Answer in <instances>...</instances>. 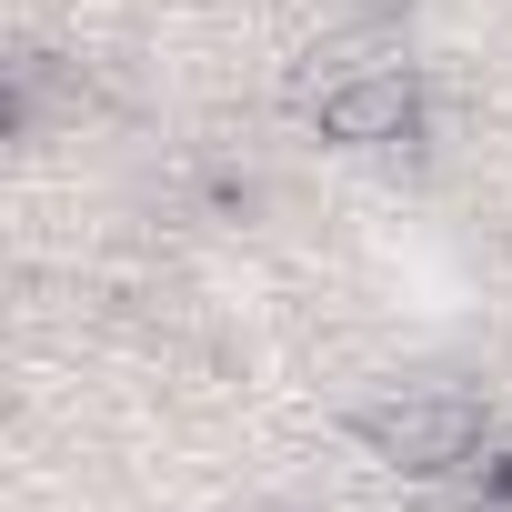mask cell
I'll return each mask as SVG.
<instances>
[{"instance_id":"1","label":"cell","mask_w":512,"mask_h":512,"mask_svg":"<svg viewBox=\"0 0 512 512\" xmlns=\"http://www.w3.org/2000/svg\"><path fill=\"white\" fill-rule=\"evenodd\" d=\"M352 442L402 482H452L492 452V402L462 382H402V392L352 402Z\"/></svg>"},{"instance_id":"2","label":"cell","mask_w":512,"mask_h":512,"mask_svg":"<svg viewBox=\"0 0 512 512\" xmlns=\"http://www.w3.org/2000/svg\"><path fill=\"white\" fill-rule=\"evenodd\" d=\"M292 101H302L312 141H332V151H402V141H422V121H432L422 61H362V71H332V81L292 91Z\"/></svg>"},{"instance_id":"3","label":"cell","mask_w":512,"mask_h":512,"mask_svg":"<svg viewBox=\"0 0 512 512\" xmlns=\"http://www.w3.org/2000/svg\"><path fill=\"white\" fill-rule=\"evenodd\" d=\"M472 512H512V452H482L472 462Z\"/></svg>"}]
</instances>
